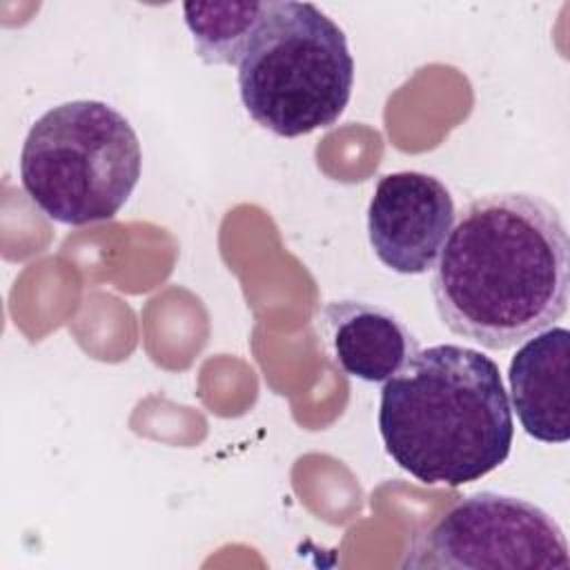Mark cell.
Masks as SVG:
<instances>
[{
    "instance_id": "obj_1",
    "label": "cell",
    "mask_w": 570,
    "mask_h": 570,
    "mask_svg": "<svg viewBox=\"0 0 570 570\" xmlns=\"http://www.w3.org/2000/svg\"><path fill=\"white\" fill-rule=\"evenodd\" d=\"M430 289L441 323L485 350H510L550 327L570 298V240L559 209L528 191L470 200Z\"/></svg>"
},
{
    "instance_id": "obj_2",
    "label": "cell",
    "mask_w": 570,
    "mask_h": 570,
    "mask_svg": "<svg viewBox=\"0 0 570 570\" xmlns=\"http://www.w3.org/2000/svg\"><path fill=\"white\" fill-rule=\"evenodd\" d=\"M379 432L392 461L421 483L479 481L505 463L514 439L499 365L456 343L419 350L383 383Z\"/></svg>"
},
{
    "instance_id": "obj_3",
    "label": "cell",
    "mask_w": 570,
    "mask_h": 570,
    "mask_svg": "<svg viewBox=\"0 0 570 570\" xmlns=\"http://www.w3.org/2000/svg\"><path fill=\"white\" fill-rule=\"evenodd\" d=\"M354 85L343 29L312 2H272L238 60V94L256 125L283 138L332 127Z\"/></svg>"
},
{
    "instance_id": "obj_4",
    "label": "cell",
    "mask_w": 570,
    "mask_h": 570,
    "mask_svg": "<svg viewBox=\"0 0 570 570\" xmlns=\"http://www.w3.org/2000/svg\"><path fill=\"white\" fill-rule=\"evenodd\" d=\"M140 167L138 136L118 109L69 100L27 131L20 185L47 218L80 227L114 218L136 189Z\"/></svg>"
},
{
    "instance_id": "obj_5",
    "label": "cell",
    "mask_w": 570,
    "mask_h": 570,
    "mask_svg": "<svg viewBox=\"0 0 570 570\" xmlns=\"http://www.w3.org/2000/svg\"><path fill=\"white\" fill-rule=\"evenodd\" d=\"M570 566L561 525L528 499L474 492L416 534L403 568L532 570Z\"/></svg>"
},
{
    "instance_id": "obj_6",
    "label": "cell",
    "mask_w": 570,
    "mask_h": 570,
    "mask_svg": "<svg viewBox=\"0 0 570 570\" xmlns=\"http://www.w3.org/2000/svg\"><path fill=\"white\" fill-rule=\"evenodd\" d=\"M450 189L432 174L392 171L379 178L367 205V238L396 274H425L454 225Z\"/></svg>"
},
{
    "instance_id": "obj_7",
    "label": "cell",
    "mask_w": 570,
    "mask_h": 570,
    "mask_svg": "<svg viewBox=\"0 0 570 570\" xmlns=\"http://www.w3.org/2000/svg\"><path fill=\"white\" fill-rule=\"evenodd\" d=\"M318 325L334 363L365 383H385L421 350L412 330L379 303L330 301Z\"/></svg>"
},
{
    "instance_id": "obj_8",
    "label": "cell",
    "mask_w": 570,
    "mask_h": 570,
    "mask_svg": "<svg viewBox=\"0 0 570 570\" xmlns=\"http://www.w3.org/2000/svg\"><path fill=\"white\" fill-rule=\"evenodd\" d=\"M510 399L528 436L541 443L570 439V332L546 327L525 338L508 365Z\"/></svg>"
},
{
    "instance_id": "obj_9",
    "label": "cell",
    "mask_w": 570,
    "mask_h": 570,
    "mask_svg": "<svg viewBox=\"0 0 570 570\" xmlns=\"http://www.w3.org/2000/svg\"><path fill=\"white\" fill-rule=\"evenodd\" d=\"M269 9L267 2H185V24L205 65H238Z\"/></svg>"
}]
</instances>
